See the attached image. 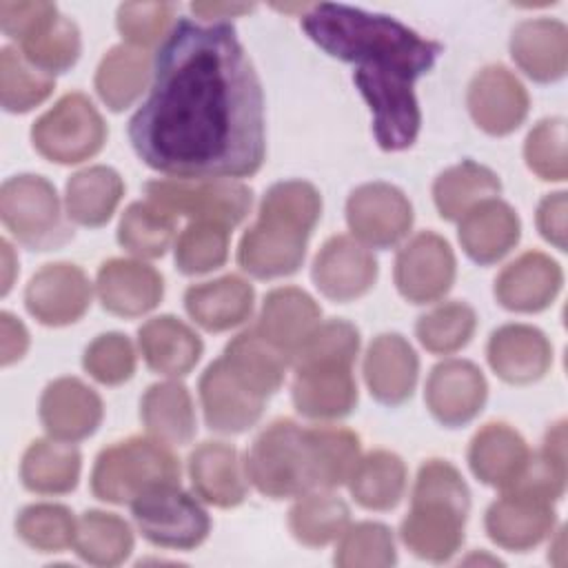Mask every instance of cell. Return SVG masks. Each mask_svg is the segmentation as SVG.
<instances>
[{"mask_svg":"<svg viewBox=\"0 0 568 568\" xmlns=\"http://www.w3.org/2000/svg\"><path fill=\"white\" fill-rule=\"evenodd\" d=\"M477 326V315L473 306L466 302L453 300L435 306L433 311L424 313L417 324L415 333L419 344L437 355H448L464 348Z\"/></svg>","mask_w":568,"mask_h":568,"instance_id":"7bdbcfd3","label":"cell"},{"mask_svg":"<svg viewBox=\"0 0 568 568\" xmlns=\"http://www.w3.org/2000/svg\"><path fill=\"white\" fill-rule=\"evenodd\" d=\"M82 366L100 384H124L135 373L133 344L122 333H102L87 346Z\"/></svg>","mask_w":568,"mask_h":568,"instance_id":"816d5d0a","label":"cell"},{"mask_svg":"<svg viewBox=\"0 0 568 568\" xmlns=\"http://www.w3.org/2000/svg\"><path fill=\"white\" fill-rule=\"evenodd\" d=\"M510 55L535 82H557L568 69V29L555 18L524 20L513 29Z\"/></svg>","mask_w":568,"mask_h":568,"instance_id":"484cf974","label":"cell"},{"mask_svg":"<svg viewBox=\"0 0 568 568\" xmlns=\"http://www.w3.org/2000/svg\"><path fill=\"white\" fill-rule=\"evenodd\" d=\"M322 215L320 191L304 180L275 182L260 204V215L240 240L237 264L257 280L293 275Z\"/></svg>","mask_w":568,"mask_h":568,"instance_id":"277c9868","label":"cell"},{"mask_svg":"<svg viewBox=\"0 0 568 568\" xmlns=\"http://www.w3.org/2000/svg\"><path fill=\"white\" fill-rule=\"evenodd\" d=\"M561 284V266L550 255L526 251L497 275L495 297L508 311L539 313L555 302Z\"/></svg>","mask_w":568,"mask_h":568,"instance_id":"44dd1931","label":"cell"},{"mask_svg":"<svg viewBox=\"0 0 568 568\" xmlns=\"http://www.w3.org/2000/svg\"><path fill=\"white\" fill-rule=\"evenodd\" d=\"M468 510L470 490L462 473L446 459H428L419 466L410 510L399 526L402 541L422 559L446 561L464 541Z\"/></svg>","mask_w":568,"mask_h":568,"instance_id":"5b68a950","label":"cell"},{"mask_svg":"<svg viewBox=\"0 0 568 568\" xmlns=\"http://www.w3.org/2000/svg\"><path fill=\"white\" fill-rule=\"evenodd\" d=\"M222 357L233 375L264 399L277 393L284 382L286 366L291 364V357L268 342L257 328H246L235 335L226 344Z\"/></svg>","mask_w":568,"mask_h":568,"instance_id":"1f68e13d","label":"cell"},{"mask_svg":"<svg viewBox=\"0 0 568 568\" xmlns=\"http://www.w3.org/2000/svg\"><path fill=\"white\" fill-rule=\"evenodd\" d=\"M291 397L295 410L308 419H339L353 413L357 404V384L353 366L308 364L293 366Z\"/></svg>","mask_w":568,"mask_h":568,"instance_id":"cb8c5ba5","label":"cell"},{"mask_svg":"<svg viewBox=\"0 0 568 568\" xmlns=\"http://www.w3.org/2000/svg\"><path fill=\"white\" fill-rule=\"evenodd\" d=\"M175 217L151 202H133L120 217L118 242L138 257H162L171 246Z\"/></svg>","mask_w":568,"mask_h":568,"instance_id":"b9f144b4","label":"cell"},{"mask_svg":"<svg viewBox=\"0 0 568 568\" xmlns=\"http://www.w3.org/2000/svg\"><path fill=\"white\" fill-rule=\"evenodd\" d=\"M138 344L146 366L160 375L182 377L202 357L200 335L173 315H158L138 331Z\"/></svg>","mask_w":568,"mask_h":568,"instance_id":"4dcf8cb0","label":"cell"},{"mask_svg":"<svg viewBox=\"0 0 568 568\" xmlns=\"http://www.w3.org/2000/svg\"><path fill=\"white\" fill-rule=\"evenodd\" d=\"M149 78V53L131 44H115L98 64L95 91L111 111H122L144 93Z\"/></svg>","mask_w":568,"mask_h":568,"instance_id":"d590c367","label":"cell"},{"mask_svg":"<svg viewBox=\"0 0 568 568\" xmlns=\"http://www.w3.org/2000/svg\"><path fill=\"white\" fill-rule=\"evenodd\" d=\"M106 140V124L84 93L62 95L31 126L33 149L55 164H78L93 158Z\"/></svg>","mask_w":568,"mask_h":568,"instance_id":"ba28073f","label":"cell"},{"mask_svg":"<svg viewBox=\"0 0 568 568\" xmlns=\"http://www.w3.org/2000/svg\"><path fill=\"white\" fill-rule=\"evenodd\" d=\"M131 513L142 537L160 548H197L211 530L206 510L180 484L144 490L131 501Z\"/></svg>","mask_w":568,"mask_h":568,"instance_id":"30bf717a","label":"cell"},{"mask_svg":"<svg viewBox=\"0 0 568 568\" xmlns=\"http://www.w3.org/2000/svg\"><path fill=\"white\" fill-rule=\"evenodd\" d=\"M397 561L395 539L388 526L379 521H359L342 532L335 550L339 568H384Z\"/></svg>","mask_w":568,"mask_h":568,"instance_id":"c3c4849f","label":"cell"},{"mask_svg":"<svg viewBox=\"0 0 568 568\" xmlns=\"http://www.w3.org/2000/svg\"><path fill=\"white\" fill-rule=\"evenodd\" d=\"M0 335H2L0 337V362H2V366H9L27 353L29 333L16 315L4 311L0 315Z\"/></svg>","mask_w":568,"mask_h":568,"instance_id":"9f6ffc18","label":"cell"},{"mask_svg":"<svg viewBox=\"0 0 568 568\" xmlns=\"http://www.w3.org/2000/svg\"><path fill=\"white\" fill-rule=\"evenodd\" d=\"M510 488L530 490L548 501H557L566 488V424H555L541 450L528 459L521 477Z\"/></svg>","mask_w":568,"mask_h":568,"instance_id":"7dc6e473","label":"cell"},{"mask_svg":"<svg viewBox=\"0 0 568 568\" xmlns=\"http://www.w3.org/2000/svg\"><path fill=\"white\" fill-rule=\"evenodd\" d=\"M537 229L555 248L566 251V193H548L537 206Z\"/></svg>","mask_w":568,"mask_h":568,"instance_id":"11a10c76","label":"cell"},{"mask_svg":"<svg viewBox=\"0 0 568 568\" xmlns=\"http://www.w3.org/2000/svg\"><path fill=\"white\" fill-rule=\"evenodd\" d=\"M346 222L353 235L373 248L399 244L413 226V206L402 189L388 182H366L346 200Z\"/></svg>","mask_w":568,"mask_h":568,"instance_id":"8fae6325","label":"cell"},{"mask_svg":"<svg viewBox=\"0 0 568 568\" xmlns=\"http://www.w3.org/2000/svg\"><path fill=\"white\" fill-rule=\"evenodd\" d=\"M146 202L169 213L202 222L237 226L251 211L253 191L235 180H151L144 184Z\"/></svg>","mask_w":568,"mask_h":568,"instance_id":"9c48e42d","label":"cell"},{"mask_svg":"<svg viewBox=\"0 0 568 568\" xmlns=\"http://www.w3.org/2000/svg\"><path fill=\"white\" fill-rule=\"evenodd\" d=\"M197 390L204 422L215 433H244L255 426L264 413L266 399L244 386L226 366L224 357H217L204 368Z\"/></svg>","mask_w":568,"mask_h":568,"instance_id":"ac0fdd59","label":"cell"},{"mask_svg":"<svg viewBox=\"0 0 568 568\" xmlns=\"http://www.w3.org/2000/svg\"><path fill=\"white\" fill-rule=\"evenodd\" d=\"M162 484H180V462L155 437H129L106 446L91 470L93 495L109 504H131Z\"/></svg>","mask_w":568,"mask_h":568,"instance_id":"8992f818","label":"cell"},{"mask_svg":"<svg viewBox=\"0 0 568 568\" xmlns=\"http://www.w3.org/2000/svg\"><path fill=\"white\" fill-rule=\"evenodd\" d=\"M27 311L44 326L78 322L91 304V282L78 264H44L24 288Z\"/></svg>","mask_w":568,"mask_h":568,"instance_id":"4fadbf2b","label":"cell"},{"mask_svg":"<svg viewBox=\"0 0 568 568\" xmlns=\"http://www.w3.org/2000/svg\"><path fill=\"white\" fill-rule=\"evenodd\" d=\"M191 486L206 504L233 508L246 499V470L231 444L202 442L189 455Z\"/></svg>","mask_w":568,"mask_h":568,"instance_id":"83f0119b","label":"cell"},{"mask_svg":"<svg viewBox=\"0 0 568 568\" xmlns=\"http://www.w3.org/2000/svg\"><path fill=\"white\" fill-rule=\"evenodd\" d=\"M82 40L78 24L58 13L36 36L22 42V55L40 71L55 75L69 71L80 58Z\"/></svg>","mask_w":568,"mask_h":568,"instance_id":"ee69618b","label":"cell"},{"mask_svg":"<svg viewBox=\"0 0 568 568\" xmlns=\"http://www.w3.org/2000/svg\"><path fill=\"white\" fill-rule=\"evenodd\" d=\"M457 273V262L450 244L433 233L422 231L410 237L395 260V284L404 300L428 304L444 297Z\"/></svg>","mask_w":568,"mask_h":568,"instance_id":"7c38bea8","label":"cell"},{"mask_svg":"<svg viewBox=\"0 0 568 568\" xmlns=\"http://www.w3.org/2000/svg\"><path fill=\"white\" fill-rule=\"evenodd\" d=\"M528 169L548 182H564L568 175L566 160V120L544 118L537 122L524 142Z\"/></svg>","mask_w":568,"mask_h":568,"instance_id":"f907efd6","label":"cell"},{"mask_svg":"<svg viewBox=\"0 0 568 568\" xmlns=\"http://www.w3.org/2000/svg\"><path fill=\"white\" fill-rule=\"evenodd\" d=\"M359 351V331L346 320L320 322L291 357L293 366L335 364L353 366Z\"/></svg>","mask_w":568,"mask_h":568,"instance_id":"681fc988","label":"cell"},{"mask_svg":"<svg viewBox=\"0 0 568 568\" xmlns=\"http://www.w3.org/2000/svg\"><path fill=\"white\" fill-rule=\"evenodd\" d=\"M519 235L521 222L515 209L499 197H488L459 217V244L477 264L499 262L515 248Z\"/></svg>","mask_w":568,"mask_h":568,"instance_id":"d4e9b609","label":"cell"},{"mask_svg":"<svg viewBox=\"0 0 568 568\" xmlns=\"http://www.w3.org/2000/svg\"><path fill=\"white\" fill-rule=\"evenodd\" d=\"M488 384L484 373L468 359H446L433 366L424 399L430 415L448 428L466 426L484 408Z\"/></svg>","mask_w":568,"mask_h":568,"instance_id":"2e32d148","label":"cell"},{"mask_svg":"<svg viewBox=\"0 0 568 568\" xmlns=\"http://www.w3.org/2000/svg\"><path fill=\"white\" fill-rule=\"evenodd\" d=\"M0 217L11 235L31 251H51L73 237L55 186L42 175H13L0 189Z\"/></svg>","mask_w":568,"mask_h":568,"instance_id":"52a82bcc","label":"cell"},{"mask_svg":"<svg viewBox=\"0 0 568 568\" xmlns=\"http://www.w3.org/2000/svg\"><path fill=\"white\" fill-rule=\"evenodd\" d=\"M124 193L120 173L111 166L95 164L73 173L67 182V215L80 226H102L115 213Z\"/></svg>","mask_w":568,"mask_h":568,"instance_id":"836d02e7","label":"cell"},{"mask_svg":"<svg viewBox=\"0 0 568 568\" xmlns=\"http://www.w3.org/2000/svg\"><path fill=\"white\" fill-rule=\"evenodd\" d=\"M129 140L153 171L180 180L246 178L266 153L260 78L231 22L180 18L164 38Z\"/></svg>","mask_w":568,"mask_h":568,"instance_id":"6da1fadb","label":"cell"},{"mask_svg":"<svg viewBox=\"0 0 568 568\" xmlns=\"http://www.w3.org/2000/svg\"><path fill=\"white\" fill-rule=\"evenodd\" d=\"M348 524L351 510L346 501L328 490L302 495L288 510V528L293 537L308 548H320L339 539Z\"/></svg>","mask_w":568,"mask_h":568,"instance_id":"f35d334b","label":"cell"},{"mask_svg":"<svg viewBox=\"0 0 568 568\" xmlns=\"http://www.w3.org/2000/svg\"><path fill=\"white\" fill-rule=\"evenodd\" d=\"M53 87V75L36 69L22 51L13 47L0 51V100L4 111L27 113L42 104Z\"/></svg>","mask_w":568,"mask_h":568,"instance_id":"60d3db41","label":"cell"},{"mask_svg":"<svg viewBox=\"0 0 568 568\" xmlns=\"http://www.w3.org/2000/svg\"><path fill=\"white\" fill-rule=\"evenodd\" d=\"M255 4H237V2H193L191 11L202 18H233L240 13L253 11Z\"/></svg>","mask_w":568,"mask_h":568,"instance_id":"6f0895ef","label":"cell"},{"mask_svg":"<svg viewBox=\"0 0 568 568\" xmlns=\"http://www.w3.org/2000/svg\"><path fill=\"white\" fill-rule=\"evenodd\" d=\"M359 450V437L344 426L302 428L293 419H275L253 439L244 470L271 499L302 497L346 484Z\"/></svg>","mask_w":568,"mask_h":568,"instance_id":"3957f363","label":"cell"},{"mask_svg":"<svg viewBox=\"0 0 568 568\" xmlns=\"http://www.w3.org/2000/svg\"><path fill=\"white\" fill-rule=\"evenodd\" d=\"M82 455L73 442L55 437L36 439L22 455L20 479L27 490L40 495H64L78 486Z\"/></svg>","mask_w":568,"mask_h":568,"instance_id":"d6a6232c","label":"cell"},{"mask_svg":"<svg viewBox=\"0 0 568 568\" xmlns=\"http://www.w3.org/2000/svg\"><path fill=\"white\" fill-rule=\"evenodd\" d=\"M175 7L169 2H124L118 7V31L138 49L164 40L173 29Z\"/></svg>","mask_w":568,"mask_h":568,"instance_id":"f5cc1de1","label":"cell"},{"mask_svg":"<svg viewBox=\"0 0 568 568\" xmlns=\"http://www.w3.org/2000/svg\"><path fill=\"white\" fill-rule=\"evenodd\" d=\"M302 29L328 55L355 67L353 82L371 106L377 144L413 146L422 124L415 80L433 69L442 44L390 16L339 2L306 7Z\"/></svg>","mask_w":568,"mask_h":568,"instance_id":"7a4b0ae2","label":"cell"},{"mask_svg":"<svg viewBox=\"0 0 568 568\" xmlns=\"http://www.w3.org/2000/svg\"><path fill=\"white\" fill-rule=\"evenodd\" d=\"M311 275L324 297L333 302H351L373 288L377 280V260L355 237L333 235L315 255Z\"/></svg>","mask_w":568,"mask_h":568,"instance_id":"e0dca14e","label":"cell"},{"mask_svg":"<svg viewBox=\"0 0 568 568\" xmlns=\"http://www.w3.org/2000/svg\"><path fill=\"white\" fill-rule=\"evenodd\" d=\"M322 320L317 302L297 286L273 288L262 304L257 331L288 357L304 344Z\"/></svg>","mask_w":568,"mask_h":568,"instance_id":"f546056e","label":"cell"},{"mask_svg":"<svg viewBox=\"0 0 568 568\" xmlns=\"http://www.w3.org/2000/svg\"><path fill=\"white\" fill-rule=\"evenodd\" d=\"M102 415L100 395L78 377H58L42 390L40 422L55 439H87L98 430Z\"/></svg>","mask_w":568,"mask_h":568,"instance_id":"ffe728a7","label":"cell"},{"mask_svg":"<svg viewBox=\"0 0 568 568\" xmlns=\"http://www.w3.org/2000/svg\"><path fill=\"white\" fill-rule=\"evenodd\" d=\"M488 537L515 552H524L541 544L555 528L552 501L524 490L506 488L499 499H495L484 517Z\"/></svg>","mask_w":568,"mask_h":568,"instance_id":"5bb4252c","label":"cell"},{"mask_svg":"<svg viewBox=\"0 0 568 568\" xmlns=\"http://www.w3.org/2000/svg\"><path fill=\"white\" fill-rule=\"evenodd\" d=\"M253 302L255 291L240 275H224L193 284L184 293V308L189 317L211 333L244 324L253 313Z\"/></svg>","mask_w":568,"mask_h":568,"instance_id":"f1b7e54d","label":"cell"},{"mask_svg":"<svg viewBox=\"0 0 568 568\" xmlns=\"http://www.w3.org/2000/svg\"><path fill=\"white\" fill-rule=\"evenodd\" d=\"M140 417L149 435L169 446L189 444L195 435L193 399L180 382L151 384L142 395Z\"/></svg>","mask_w":568,"mask_h":568,"instance_id":"e575fe53","label":"cell"},{"mask_svg":"<svg viewBox=\"0 0 568 568\" xmlns=\"http://www.w3.org/2000/svg\"><path fill=\"white\" fill-rule=\"evenodd\" d=\"M468 111L475 124L488 135H508L528 115V91L504 64L477 71L468 84Z\"/></svg>","mask_w":568,"mask_h":568,"instance_id":"9a60e30c","label":"cell"},{"mask_svg":"<svg viewBox=\"0 0 568 568\" xmlns=\"http://www.w3.org/2000/svg\"><path fill=\"white\" fill-rule=\"evenodd\" d=\"M501 182L497 173L473 160H462L459 164L442 171L433 182V200L439 215L448 222L459 220L475 204L497 197Z\"/></svg>","mask_w":568,"mask_h":568,"instance_id":"8d00e7d4","label":"cell"},{"mask_svg":"<svg viewBox=\"0 0 568 568\" xmlns=\"http://www.w3.org/2000/svg\"><path fill=\"white\" fill-rule=\"evenodd\" d=\"M53 2H0V29L7 38L24 42L58 16Z\"/></svg>","mask_w":568,"mask_h":568,"instance_id":"db71d44e","label":"cell"},{"mask_svg":"<svg viewBox=\"0 0 568 568\" xmlns=\"http://www.w3.org/2000/svg\"><path fill=\"white\" fill-rule=\"evenodd\" d=\"M419 359L399 333L377 335L364 357V379L371 395L384 406L404 404L417 384Z\"/></svg>","mask_w":568,"mask_h":568,"instance_id":"603a6c76","label":"cell"},{"mask_svg":"<svg viewBox=\"0 0 568 568\" xmlns=\"http://www.w3.org/2000/svg\"><path fill=\"white\" fill-rule=\"evenodd\" d=\"M78 521L73 513L62 504H31L18 513L16 532L18 537L40 550L60 552L75 539Z\"/></svg>","mask_w":568,"mask_h":568,"instance_id":"f6af8a7d","label":"cell"},{"mask_svg":"<svg viewBox=\"0 0 568 568\" xmlns=\"http://www.w3.org/2000/svg\"><path fill=\"white\" fill-rule=\"evenodd\" d=\"M229 226L193 220L175 242V266L184 275L220 268L229 255Z\"/></svg>","mask_w":568,"mask_h":568,"instance_id":"bcb514c9","label":"cell"},{"mask_svg":"<svg viewBox=\"0 0 568 568\" xmlns=\"http://www.w3.org/2000/svg\"><path fill=\"white\" fill-rule=\"evenodd\" d=\"M2 246V271H4V280H2V295L9 293L11 284H13V273H16V266H18V260L13 257V251H11V244L7 240L0 242Z\"/></svg>","mask_w":568,"mask_h":568,"instance_id":"680465c9","label":"cell"},{"mask_svg":"<svg viewBox=\"0 0 568 568\" xmlns=\"http://www.w3.org/2000/svg\"><path fill=\"white\" fill-rule=\"evenodd\" d=\"M348 488L353 499L368 510H390L406 490V464L397 453L373 450L359 457Z\"/></svg>","mask_w":568,"mask_h":568,"instance_id":"74e56055","label":"cell"},{"mask_svg":"<svg viewBox=\"0 0 568 568\" xmlns=\"http://www.w3.org/2000/svg\"><path fill=\"white\" fill-rule=\"evenodd\" d=\"M75 552L93 566H118L133 550L131 526L115 513L87 510L78 519Z\"/></svg>","mask_w":568,"mask_h":568,"instance_id":"ab89813d","label":"cell"},{"mask_svg":"<svg viewBox=\"0 0 568 568\" xmlns=\"http://www.w3.org/2000/svg\"><path fill=\"white\" fill-rule=\"evenodd\" d=\"M95 288L104 311L120 317H140L160 304L164 280L142 260L113 257L100 264Z\"/></svg>","mask_w":568,"mask_h":568,"instance_id":"d6986e66","label":"cell"},{"mask_svg":"<svg viewBox=\"0 0 568 568\" xmlns=\"http://www.w3.org/2000/svg\"><path fill=\"white\" fill-rule=\"evenodd\" d=\"M530 459L526 439L504 422L481 426L468 446V466L473 475L493 488H510Z\"/></svg>","mask_w":568,"mask_h":568,"instance_id":"4316f807","label":"cell"},{"mask_svg":"<svg viewBox=\"0 0 568 568\" xmlns=\"http://www.w3.org/2000/svg\"><path fill=\"white\" fill-rule=\"evenodd\" d=\"M486 357L497 377L508 384H532L552 364V346L544 331L530 324H504L493 331Z\"/></svg>","mask_w":568,"mask_h":568,"instance_id":"7402d4cb","label":"cell"}]
</instances>
